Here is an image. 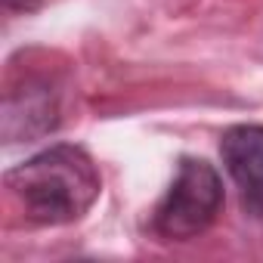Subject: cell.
<instances>
[{
  "instance_id": "obj_1",
  "label": "cell",
  "mask_w": 263,
  "mask_h": 263,
  "mask_svg": "<svg viewBox=\"0 0 263 263\" xmlns=\"http://www.w3.org/2000/svg\"><path fill=\"white\" fill-rule=\"evenodd\" d=\"M13 201L37 226L81 220L102 192V177L81 146H53L7 174Z\"/></svg>"
},
{
  "instance_id": "obj_2",
  "label": "cell",
  "mask_w": 263,
  "mask_h": 263,
  "mask_svg": "<svg viewBox=\"0 0 263 263\" xmlns=\"http://www.w3.org/2000/svg\"><path fill=\"white\" fill-rule=\"evenodd\" d=\"M223 208V180L201 158H183L174 183L152 214V229L164 241H189L201 235Z\"/></svg>"
},
{
  "instance_id": "obj_3",
  "label": "cell",
  "mask_w": 263,
  "mask_h": 263,
  "mask_svg": "<svg viewBox=\"0 0 263 263\" xmlns=\"http://www.w3.org/2000/svg\"><path fill=\"white\" fill-rule=\"evenodd\" d=\"M223 164L251 217L263 220V124H235L220 140Z\"/></svg>"
},
{
  "instance_id": "obj_4",
  "label": "cell",
  "mask_w": 263,
  "mask_h": 263,
  "mask_svg": "<svg viewBox=\"0 0 263 263\" xmlns=\"http://www.w3.org/2000/svg\"><path fill=\"white\" fill-rule=\"evenodd\" d=\"M59 121V105L53 90L44 84H25L22 93L10 90L7 105H4V137L7 143L16 140H37L56 127Z\"/></svg>"
}]
</instances>
